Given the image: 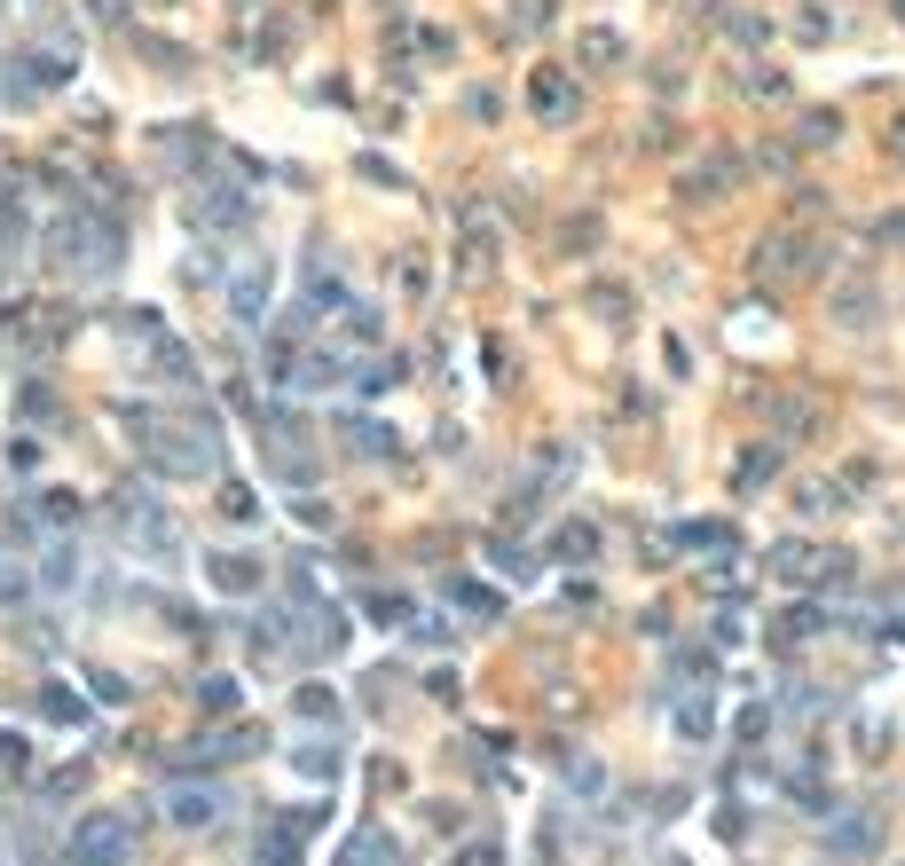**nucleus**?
Here are the masks:
<instances>
[{
	"mask_svg": "<svg viewBox=\"0 0 905 866\" xmlns=\"http://www.w3.org/2000/svg\"><path fill=\"white\" fill-rule=\"evenodd\" d=\"M165 819L190 827V835H205V827L221 819V796H213V788H173V796H165Z\"/></svg>",
	"mask_w": 905,
	"mask_h": 866,
	"instance_id": "2",
	"label": "nucleus"
},
{
	"mask_svg": "<svg viewBox=\"0 0 905 866\" xmlns=\"http://www.w3.org/2000/svg\"><path fill=\"white\" fill-rule=\"evenodd\" d=\"M292 709H300L308 725H331V717H339V693H331V685H300V693H292Z\"/></svg>",
	"mask_w": 905,
	"mask_h": 866,
	"instance_id": "10",
	"label": "nucleus"
},
{
	"mask_svg": "<svg viewBox=\"0 0 905 866\" xmlns=\"http://www.w3.org/2000/svg\"><path fill=\"white\" fill-rule=\"evenodd\" d=\"M24 756H32V748H24L17 733H0V764H9V772H24Z\"/></svg>",
	"mask_w": 905,
	"mask_h": 866,
	"instance_id": "22",
	"label": "nucleus"
},
{
	"mask_svg": "<svg viewBox=\"0 0 905 866\" xmlns=\"http://www.w3.org/2000/svg\"><path fill=\"white\" fill-rule=\"evenodd\" d=\"M897 158H905V142H897Z\"/></svg>",
	"mask_w": 905,
	"mask_h": 866,
	"instance_id": "24",
	"label": "nucleus"
},
{
	"mask_svg": "<svg viewBox=\"0 0 905 866\" xmlns=\"http://www.w3.org/2000/svg\"><path fill=\"white\" fill-rule=\"evenodd\" d=\"M827 850H835V858H874V850H882V827H874V819H835V827H827Z\"/></svg>",
	"mask_w": 905,
	"mask_h": 866,
	"instance_id": "5",
	"label": "nucleus"
},
{
	"mask_svg": "<svg viewBox=\"0 0 905 866\" xmlns=\"http://www.w3.org/2000/svg\"><path fill=\"white\" fill-rule=\"evenodd\" d=\"M205 575H213V591H229V598H244V591H260V567H252V560H229V552H221V560L205 567Z\"/></svg>",
	"mask_w": 905,
	"mask_h": 866,
	"instance_id": "8",
	"label": "nucleus"
},
{
	"mask_svg": "<svg viewBox=\"0 0 905 866\" xmlns=\"http://www.w3.org/2000/svg\"><path fill=\"white\" fill-rule=\"evenodd\" d=\"M221 520H229V528H252V520H260V496H252L244 481H229V489H221Z\"/></svg>",
	"mask_w": 905,
	"mask_h": 866,
	"instance_id": "11",
	"label": "nucleus"
},
{
	"mask_svg": "<svg viewBox=\"0 0 905 866\" xmlns=\"http://www.w3.org/2000/svg\"><path fill=\"white\" fill-rule=\"evenodd\" d=\"M772 465H780V457H772V450H756V457L741 465V489H756V481H772Z\"/></svg>",
	"mask_w": 905,
	"mask_h": 866,
	"instance_id": "20",
	"label": "nucleus"
},
{
	"mask_svg": "<svg viewBox=\"0 0 905 866\" xmlns=\"http://www.w3.org/2000/svg\"><path fill=\"white\" fill-rule=\"evenodd\" d=\"M457 866H504V850H496V843H473V850H465Z\"/></svg>",
	"mask_w": 905,
	"mask_h": 866,
	"instance_id": "23",
	"label": "nucleus"
},
{
	"mask_svg": "<svg viewBox=\"0 0 905 866\" xmlns=\"http://www.w3.org/2000/svg\"><path fill=\"white\" fill-rule=\"evenodd\" d=\"M339 866H394L386 827H354V835H346V850H339Z\"/></svg>",
	"mask_w": 905,
	"mask_h": 866,
	"instance_id": "6",
	"label": "nucleus"
},
{
	"mask_svg": "<svg viewBox=\"0 0 905 866\" xmlns=\"http://www.w3.org/2000/svg\"><path fill=\"white\" fill-rule=\"evenodd\" d=\"M449 598H457L465 615H481V623H496V615H504V598H496V591H473V583H449Z\"/></svg>",
	"mask_w": 905,
	"mask_h": 866,
	"instance_id": "13",
	"label": "nucleus"
},
{
	"mask_svg": "<svg viewBox=\"0 0 905 866\" xmlns=\"http://www.w3.org/2000/svg\"><path fill=\"white\" fill-rule=\"evenodd\" d=\"M339 433H346V442H354V450H362V457H394V433H386V425H379V417H346V425H339Z\"/></svg>",
	"mask_w": 905,
	"mask_h": 866,
	"instance_id": "9",
	"label": "nucleus"
},
{
	"mask_svg": "<svg viewBox=\"0 0 905 866\" xmlns=\"http://www.w3.org/2000/svg\"><path fill=\"white\" fill-rule=\"evenodd\" d=\"M552 552H560V560H591V552H599V528H591V520H575V528H560Z\"/></svg>",
	"mask_w": 905,
	"mask_h": 866,
	"instance_id": "15",
	"label": "nucleus"
},
{
	"mask_svg": "<svg viewBox=\"0 0 905 866\" xmlns=\"http://www.w3.org/2000/svg\"><path fill=\"white\" fill-rule=\"evenodd\" d=\"M198 709H205V717H229V709H237V677H205V685H198Z\"/></svg>",
	"mask_w": 905,
	"mask_h": 866,
	"instance_id": "14",
	"label": "nucleus"
},
{
	"mask_svg": "<svg viewBox=\"0 0 905 866\" xmlns=\"http://www.w3.org/2000/svg\"><path fill=\"white\" fill-rule=\"evenodd\" d=\"M677 733H685V741H708V733H716V709H708V693H685V709H677Z\"/></svg>",
	"mask_w": 905,
	"mask_h": 866,
	"instance_id": "12",
	"label": "nucleus"
},
{
	"mask_svg": "<svg viewBox=\"0 0 905 866\" xmlns=\"http://www.w3.org/2000/svg\"><path fill=\"white\" fill-rule=\"evenodd\" d=\"M527 103H535V119H575V79H560V71H535Z\"/></svg>",
	"mask_w": 905,
	"mask_h": 866,
	"instance_id": "3",
	"label": "nucleus"
},
{
	"mask_svg": "<svg viewBox=\"0 0 905 866\" xmlns=\"http://www.w3.org/2000/svg\"><path fill=\"white\" fill-rule=\"evenodd\" d=\"M496 567H504V575H512V583H535V567H527V560H520V552H512V544H496Z\"/></svg>",
	"mask_w": 905,
	"mask_h": 866,
	"instance_id": "21",
	"label": "nucleus"
},
{
	"mask_svg": "<svg viewBox=\"0 0 905 866\" xmlns=\"http://www.w3.org/2000/svg\"><path fill=\"white\" fill-rule=\"evenodd\" d=\"M127 850H134L127 819H87L71 835V866H127Z\"/></svg>",
	"mask_w": 905,
	"mask_h": 866,
	"instance_id": "1",
	"label": "nucleus"
},
{
	"mask_svg": "<svg viewBox=\"0 0 905 866\" xmlns=\"http://www.w3.org/2000/svg\"><path fill=\"white\" fill-rule=\"evenodd\" d=\"M292 772L315 779V788H331V779H339V748L331 741H308V748H292Z\"/></svg>",
	"mask_w": 905,
	"mask_h": 866,
	"instance_id": "7",
	"label": "nucleus"
},
{
	"mask_svg": "<svg viewBox=\"0 0 905 866\" xmlns=\"http://www.w3.org/2000/svg\"><path fill=\"white\" fill-rule=\"evenodd\" d=\"M229 308H237V323H260L268 315V260H252V269L229 284Z\"/></svg>",
	"mask_w": 905,
	"mask_h": 866,
	"instance_id": "4",
	"label": "nucleus"
},
{
	"mask_svg": "<svg viewBox=\"0 0 905 866\" xmlns=\"http://www.w3.org/2000/svg\"><path fill=\"white\" fill-rule=\"evenodd\" d=\"M803 631H819V606H787L780 615V638H803Z\"/></svg>",
	"mask_w": 905,
	"mask_h": 866,
	"instance_id": "19",
	"label": "nucleus"
},
{
	"mask_svg": "<svg viewBox=\"0 0 905 866\" xmlns=\"http://www.w3.org/2000/svg\"><path fill=\"white\" fill-rule=\"evenodd\" d=\"M677 544H693V552L724 544V520H685V528H677Z\"/></svg>",
	"mask_w": 905,
	"mask_h": 866,
	"instance_id": "17",
	"label": "nucleus"
},
{
	"mask_svg": "<svg viewBox=\"0 0 905 866\" xmlns=\"http://www.w3.org/2000/svg\"><path fill=\"white\" fill-rule=\"evenodd\" d=\"M339 331H346L354 346H379V315H371V308H346V315H339Z\"/></svg>",
	"mask_w": 905,
	"mask_h": 866,
	"instance_id": "16",
	"label": "nucleus"
},
{
	"mask_svg": "<svg viewBox=\"0 0 905 866\" xmlns=\"http://www.w3.org/2000/svg\"><path fill=\"white\" fill-rule=\"evenodd\" d=\"M40 709H48L56 725H79V702H71V693H63V685H48V693H40Z\"/></svg>",
	"mask_w": 905,
	"mask_h": 866,
	"instance_id": "18",
	"label": "nucleus"
}]
</instances>
